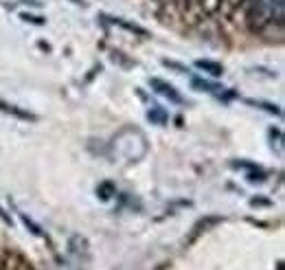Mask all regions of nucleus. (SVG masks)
<instances>
[{"label": "nucleus", "mask_w": 285, "mask_h": 270, "mask_svg": "<svg viewBox=\"0 0 285 270\" xmlns=\"http://www.w3.org/2000/svg\"><path fill=\"white\" fill-rule=\"evenodd\" d=\"M147 152V139L141 130L136 128H125L121 130L112 141V154L114 158H123L127 163H134L141 156Z\"/></svg>", "instance_id": "f257e3e1"}, {"label": "nucleus", "mask_w": 285, "mask_h": 270, "mask_svg": "<svg viewBox=\"0 0 285 270\" xmlns=\"http://www.w3.org/2000/svg\"><path fill=\"white\" fill-rule=\"evenodd\" d=\"M149 86L154 88V90H158V93L162 95V97H169L171 101H175V104H182V97H180V93L175 90L171 83H167V81H162V79H158V77H151L149 79Z\"/></svg>", "instance_id": "f03ea898"}, {"label": "nucleus", "mask_w": 285, "mask_h": 270, "mask_svg": "<svg viewBox=\"0 0 285 270\" xmlns=\"http://www.w3.org/2000/svg\"><path fill=\"white\" fill-rule=\"evenodd\" d=\"M68 248H70V255L72 257H77V259H83V261H88V242H86V237H81V235H72L70 237V244H68Z\"/></svg>", "instance_id": "7ed1b4c3"}, {"label": "nucleus", "mask_w": 285, "mask_h": 270, "mask_svg": "<svg viewBox=\"0 0 285 270\" xmlns=\"http://www.w3.org/2000/svg\"><path fill=\"white\" fill-rule=\"evenodd\" d=\"M103 20H108V22H112V25H117V27H121V29H125V31H130V33H136V35H141V38H147V31H145L143 27H138V25H132V22H127V20H123V18H117V16H106L103 14L101 16Z\"/></svg>", "instance_id": "20e7f679"}, {"label": "nucleus", "mask_w": 285, "mask_h": 270, "mask_svg": "<svg viewBox=\"0 0 285 270\" xmlns=\"http://www.w3.org/2000/svg\"><path fill=\"white\" fill-rule=\"evenodd\" d=\"M0 110L7 112V115H14L18 119H22V121H35V115H31V112H27V110H22V108H18V106L5 104V101H0Z\"/></svg>", "instance_id": "39448f33"}, {"label": "nucleus", "mask_w": 285, "mask_h": 270, "mask_svg": "<svg viewBox=\"0 0 285 270\" xmlns=\"http://www.w3.org/2000/svg\"><path fill=\"white\" fill-rule=\"evenodd\" d=\"M196 66H198V68H202V70H206V73L213 75V77H220V75L224 73V66H222V64L209 62V59H198Z\"/></svg>", "instance_id": "423d86ee"}, {"label": "nucleus", "mask_w": 285, "mask_h": 270, "mask_svg": "<svg viewBox=\"0 0 285 270\" xmlns=\"http://www.w3.org/2000/svg\"><path fill=\"white\" fill-rule=\"evenodd\" d=\"M147 117H149V121H151V123H158V125H165V123H167V112L162 110V108H158V106L151 108Z\"/></svg>", "instance_id": "0eeeda50"}, {"label": "nucleus", "mask_w": 285, "mask_h": 270, "mask_svg": "<svg viewBox=\"0 0 285 270\" xmlns=\"http://www.w3.org/2000/svg\"><path fill=\"white\" fill-rule=\"evenodd\" d=\"M191 83L200 90H206V93H220V90H224L222 86H217V83H211V81H204V79H198V77H193Z\"/></svg>", "instance_id": "6e6552de"}, {"label": "nucleus", "mask_w": 285, "mask_h": 270, "mask_svg": "<svg viewBox=\"0 0 285 270\" xmlns=\"http://www.w3.org/2000/svg\"><path fill=\"white\" fill-rule=\"evenodd\" d=\"M246 104H250V106H257V108H263L265 112H270V115H281V110H278V106L274 104H268V101H257V99H248Z\"/></svg>", "instance_id": "1a4fd4ad"}, {"label": "nucleus", "mask_w": 285, "mask_h": 270, "mask_svg": "<svg viewBox=\"0 0 285 270\" xmlns=\"http://www.w3.org/2000/svg\"><path fill=\"white\" fill-rule=\"evenodd\" d=\"M20 20L24 22H29V25H44V18H40V16H33V14H20Z\"/></svg>", "instance_id": "9d476101"}, {"label": "nucleus", "mask_w": 285, "mask_h": 270, "mask_svg": "<svg viewBox=\"0 0 285 270\" xmlns=\"http://www.w3.org/2000/svg\"><path fill=\"white\" fill-rule=\"evenodd\" d=\"M20 218H22V222H24V224H27L29 229H31V233H35V235H42V229H40L38 224H35L33 220H29V218H27V215H24V213H20Z\"/></svg>", "instance_id": "9b49d317"}, {"label": "nucleus", "mask_w": 285, "mask_h": 270, "mask_svg": "<svg viewBox=\"0 0 285 270\" xmlns=\"http://www.w3.org/2000/svg\"><path fill=\"white\" fill-rule=\"evenodd\" d=\"M162 64L169 66V68H173V70H178V73H189V68H186V66L178 64V62H171V59H165V62H162Z\"/></svg>", "instance_id": "f8f14e48"}, {"label": "nucleus", "mask_w": 285, "mask_h": 270, "mask_svg": "<svg viewBox=\"0 0 285 270\" xmlns=\"http://www.w3.org/2000/svg\"><path fill=\"white\" fill-rule=\"evenodd\" d=\"M248 180H250V183H263V180H265V173H263L261 169L250 171V173H248Z\"/></svg>", "instance_id": "ddd939ff"}, {"label": "nucleus", "mask_w": 285, "mask_h": 270, "mask_svg": "<svg viewBox=\"0 0 285 270\" xmlns=\"http://www.w3.org/2000/svg\"><path fill=\"white\" fill-rule=\"evenodd\" d=\"M0 218H3L5 222H7V224H11V218H7V213H5V211H3V209H0Z\"/></svg>", "instance_id": "4468645a"}, {"label": "nucleus", "mask_w": 285, "mask_h": 270, "mask_svg": "<svg viewBox=\"0 0 285 270\" xmlns=\"http://www.w3.org/2000/svg\"><path fill=\"white\" fill-rule=\"evenodd\" d=\"M72 5H83V0H70Z\"/></svg>", "instance_id": "2eb2a0df"}]
</instances>
